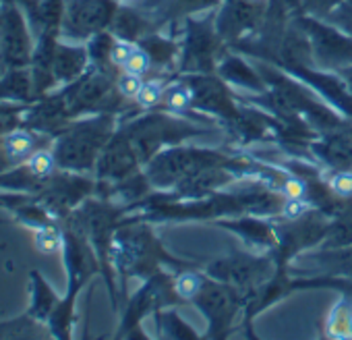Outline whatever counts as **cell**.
I'll use <instances>...</instances> for the list:
<instances>
[{
  "instance_id": "cell-1",
  "label": "cell",
  "mask_w": 352,
  "mask_h": 340,
  "mask_svg": "<svg viewBox=\"0 0 352 340\" xmlns=\"http://www.w3.org/2000/svg\"><path fill=\"white\" fill-rule=\"evenodd\" d=\"M112 131L114 118L108 112L67 125L52 143L56 166L69 173H87L98 164L100 153L112 139Z\"/></svg>"
},
{
  "instance_id": "cell-2",
  "label": "cell",
  "mask_w": 352,
  "mask_h": 340,
  "mask_svg": "<svg viewBox=\"0 0 352 340\" xmlns=\"http://www.w3.org/2000/svg\"><path fill=\"white\" fill-rule=\"evenodd\" d=\"M60 96L71 118H77L85 112H110L120 94L116 89V81H112L108 71L94 69L81 75L77 81L65 85V89H60Z\"/></svg>"
},
{
  "instance_id": "cell-3",
  "label": "cell",
  "mask_w": 352,
  "mask_h": 340,
  "mask_svg": "<svg viewBox=\"0 0 352 340\" xmlns=\"http://www.w3.org/2000/svg\"><path fill=\"white\" fill-rule=\"evenodd\" d=\"M222 156L208 149H193V147H176L170 149L149 162L147 179L155 187H170L181 183L187 177L199 173L201 168L222 164Z\"/></svg>"
},
{
  "instance_id": "cell-4",
  "label": "cell",
  "mask_w": 352,
  "mask_h": 340,
  "mask_svg": "<svg viewBox=\"0 0 352 340\" xmlns=\"http://www.w3.org/2000/svg\"><path fill=\"white\" fill-rule=\"evenodd\" d=\"M298 25L311 42L315 65L323 69H342L352 65V36L317 17H300Z\"/></svg>"
},
{
  "instance_id": "cell-5",
  "label": "cell",
  "mask_w": 352,
  "mask_h": 340,
  "mask_svg": "<svg viewBox=\"0 0 352 340\" xmlns=\"http://www.w3.org/2000/svg\"><path fill=\"white\" fill-rule=\"evenodd\" d=\"M116 5L112 0H71L63 21V34L71 40H87L110 28Z\"/></svg>"
},
{
  "instance_id": "cell-6",
  "label": "cell",
  "mask_w": 352,
  "mask_h": 340,
  "mask_svg": "<svg viewBox=\"0 0 352 340\" xmlns=\"http://www.w3.org/2000/svg\"><path fill=\"white\" fill-rule=\"evenodd\" d=\"M34 56V44L21 13L15 7H7L0 17V65L5 71L30 67Z\"/></svg>"
},
{
  "instance_id": "cell-7",
  "label": "cell",
  "mask_w": 352,
  "mask_h": 340,
  "mask_svg": "<svg viewBox=\"0 0 352 340\" xmlns=\"http://www.w3.org/2000/svg\"><path fill=\"white\" fill-rule=\"evenodd\" d=\"M267 272H270V262L247 257V255H234V257L216 259L208 268V274L212 278L222 280L224 284H230L236 290L259 284L261 280H265Z\"/></svg>"
},
{
  "instance_id": "cell-8",
  "label": "cell",
  "mask_w": 352,
  "mask_h": 340,
  "mask_svg": "<svg viewBox=\"0 0 352 340\" xmlns=\"http://www.w3.org/2000/svg\"><path fill=\"white\" fill-rule=\"evenodd\" d=\"M265 9L267 5L251 3V0H226V5L216 17V30L220 38L234 40L241 34L263 25Z\"/></svg>"
},
{
  "instance_id": "cell-9",
  "label": "cell",
  "mask_w": 352,
  "mask_h": 340,
  "mask_svg": "<svg viewBox=\"0 0 352 340\" xmlns=\"http://www.w3.org/2000/svg\"><path fill=\"white\" fill-rule=\"evenodd\" d=\"M236 288L216 282H204L201 293L197 295V305L206 311L212 326L222 330L228 328L232 315L236 313Z\"/></svg>"
},
{
  "instance_id": "cell-10",
  "label": "cell",
  "mask_w": 352,
  "mask_h": 340,
  "mask_svg": "<svg viewBox=\"0 0 352 340\" xmlns=\"http://www.w3.org/2000/svg\"><path fill=\"white\" fill-rule=\"evenodd\" d=\"M218 30H210L206 23H193L187 36V67L195 71L212 69L218 50Z\"/></svg>"
},
{
  "instance_id": "cell-11",
  "label": "cell",
  "mask_w": 352,
  "mask_h": 340,
  "mask_svg": "<svg viewBox=\"0 0 352 340\" xmlns=\"http://www.w3.org/2000/svg\"><path fill=\"white\" fill-rule=\"evenodd\" d=\"M89 61H91L89 59V50L85 46H77V44H56L54 63H52V71H54L56 83L69 85V83L77 81L81 75L87 73Z\"/></svg>"
},
{
  "instance_id": "cell-12",
  "label": "cell",
  "mask_w": 352,
  "mask_h": 340,
  "mask_svg": "<svg viewBox=\"0 0 352 340\" xmlns=\"http://www.w3.org/2000/svg\"><path fill=\"white\" fill-rule=\"evenodd\" d=\"M34 92V77L30 67L21 69H9L0 77V102L11 104H32L36 102Z\"/></svg>"
},
{
  "instance_id": "cell-13",
  "label": "cell",
  "mask_w": 352,
  "mask_h": 340,
  "mask_svg": "<svg viewBox=\"0 0 352 340\" xmlns=\"http://www.w3.org/2000/svg\"><path fill=\"white\" fill-rule=\"evenodd\" d=\"M191 87H193V94H195V102L206 108V110H212V112H220L224 116H230L234 118L239 112L236 108L232 106L226 89H222V85L214 79H208V77H195L189 81Z\"/></svg>"
},
{
  "instance_id": "cell-14",
  "label": "cell",
  "mask_w": 352,
  "mask_h": 340,
  "mask_svg": "<svg viewBox=\"0 0 352 340\" xmlns=\"http://www.w3.org/2000/svg\"><path fill=\"white\" fill-rule=\"evenodd\" d=\"M315 151L329 166L338 170H352V133H331L315 145Z\"/></svg>"
},
{
  "instance_id": "cell-15",
  "label": "cell",
  "mask_w": 352,
  "mask_h": 340,
  "mask_svg": "<svg viewBox=\"0 0 352 340\" xmlns=\"http://www.w3.org/2000/svg\"><path fill=\"white\" fill-rule=\"evenodd\" d=\"M58 301L60 299L56 297L52 286L44 280V276L38 270H34L32 272V305H30L28 313L44 323L56 309Z\"/></svg>"
},
{
  "instance_id": "cell-16",
  "label": "cell",
  "mask_w": 352,
  "mask_h": 340,
  "mask_svg": "<svg viewBox=\"0 0 352 340\" xmlns=\"http://www.w3.org/2000/svg\"><path fill=\"white\" fill-rule=\"evenodd\" d=\"M110 28H112V34L116 38L129 40V42H137L149 32L147 19L141 13L133 11V9H118L112 23H110Z\"/></svg>"
},
{
  "instance_id": "cell-17",
  "label": "cell",
  "mask_w": 352,
  "mask_h": 340,
  "mask_svg": "<svg viewBox=\"0 0 352 340\" xmlns=\"http://www.w3.org/2000/svg\"><path fill=\"white\" fill-rule=\"evenodd\" d=\"M42 336H46L42 321H38L30 313L0 321V338L3 340H7V338H42Z\"/></svg>"
},
{
  "instance_id": "cell-18",
  "label": "cell",
  "mask_w": 352,
  "mask_h": 340,
  "mask_svg": "<svg viewBox=\"0 0 352 340\" xmlns=\"http://www.w3.org/2000/svg\"><path fill=\"white\" fill-rule=\"evenodd\" d=\"M220 73H222L226 79H230V81H234V83H241V85H245V87H253V89H261V87H263L261 81H259V77H257L241 59H228V61L220 67Z\"/></svg>"
},
{
  "instance_id": "cell-19",
  "label": "cell",
  "mask_w": 352,
  "mask_h": 340,
  "mask_svg": "<svg viewBox=\"0 0 352 340\" xmlns=\"http://www.w3.org/2000/svg\"><path fill=\"white\" fill-rule=\"evenodd\" d=\"M63 241H65L63 239V226H58V224H50V226L34 231V245L44 255L58 253L63 247Z\"/></svg>"
},
{
  "instance_id": "cell-20",
  "label": "cell",
  "mask_w": 352,
  "mask_h": 340,
  "mask_svg": "<svg viewBox=\"0 0 352 340\" xmlns=\"http://www.w3.org/2000/svg\"><path fill=\"white\" fill-rule=\"evenodd\" d=\"M329 336L333 338H350L352 336V307L342 303L333 309L329 319Z\"/></svg>"
},
{
  "instance_id": "cell-21",
  "label": "cell",
  "mask_w": 352,
  "mask_h": 340,
  "mask_svg": "<svg viewBox=\"0 0 352 340\" xmlns=\"http://www.w3.org/2000/svg\"><path fill=\"white\" fill-rule=\"evenodd\" d=\"M193 102H195V94H193L191 83H179L172 89H168V94H166V106L176 112L187 110Z\"/></svg>"
},
{
  "instance_id": "cell-22",
  "label": "cell",
  "mask_w": 352,
  "mask_h": 340,
  "mask_svg": "<svg viewBox=\"0 0 352 340\" xmlns=\"http://www.w3.org/2000/svg\"><path fill=\"white\" fill-rule=\"evenodd\" d=\"M166 96V89H164V83L160 79H149V81H143L135 102L137 106L141 108H153L162 102V98Z\"/></svg>"
},
{
  "instance_id": "cell-23",
  "label": "cell",
  "mask_w": 352,
  "mask_h": 340,
  "mask_svg": "<svg viewBox=\"0 0 352 340\" xmlns=\"http://www.w3.org/2000/svg\"><path fill=\"white\" fill-rule=\"evenodd\" d=\"M204 282H206V280H204L199 274L183 272V274L176 276V280H174V290L179 293L183 299L191 301V299H197V295H199L201 288H204Z\"/></svg>"
},
{
  "instance_id": "cell-24",
  "label": "cell",
  "mask_w": 352,
  "mask_h": 340,
  "mask_svg": "<svg viewBox=\"0 0 352 340\" xmlns=\"http://www.w3.org/2000/svg\"><path fill=\"white\" fill-rule=\"evenodd\" d=\"M327 23L336 25L338 30L346 32L348 36H352V0H344L340 7H336L327 17Z\"/></svg>"
},
{
  "instance_id": "cell-25",
  "label": "cell",
  "mask_w": 352,
  "mask_h": 340,
  "mask_svg": "<svg viewBox=\"0 0 352 340\" xmlns=\"http://www.w3.org/2000/svg\"><path fill=\"white\" fill-rule=\"evenodd\" d=\"M141 85H143V77L135 75V73H129L124 69L116 77V89H118L120 98H124V100H135L139 89H141Z\"/></svg>"
},
{
  "instance_id": "cell-26",
  "label": "cell",
  "mask_w": 352,
  "mask_h": 340,
  "mask_svg": "<svg viewBox=\"0 0 352 340\" xmlns=\"http://www.w3.org/2000/svg\"><path fill=\"white\" fill-rule=\"evenodd\" d=\"M135 48H137V44H135V42L114 38L112 48H110V56H108L110 65H112L114 69H124V65H126V61L131 59V54H133V50H135Z\"/></svg>"
},
{
  "instance_id": "cell-27",
  "label": "cell",
  "mask_w": 352,
  "mask_h": 340,
  "mask_svg": "<svg viewBox=\"0 0 352 340\" xmlns=\"http://www.w3.org/2000/svg\"><path fill=\"white\" fill-rule=\"evenodd\" d=\"M280 212H282V216L288 222H296L302 216H307L309 212H313V204L307 202V198H300V200H284Z\"/></svg>"
},
{
  "instance_id": "cell-28",
  "label": "cell",
  "mask_w": 352,
  "mask_h": 340,
  "mask_svg": "<svg viewBox=\"0 0 352 340\" xmlns=\"http://www.w3.org/2000/svg\"><path fill=\"white\" fill-rule=\"evenodd\" d=\"M329 191L336 198L352 200V170H338L329 179Z\"/></svg>"
},
{
  "instance_id": "cell-29",
  "label": "cell",
  "mask_w": 352,
  "mask_h": 340,
  "mask_svg": "<svg viewBox=\"0 0 352 340\" xmlns=\"http://www.w3.org/2000/svg\"><path fill=\"white\" fill-rule=\"evenodd\" d=\"M151 54L147 52V48L145 46H137L135 50H133V54H131V59L126 61V65H124V71H129V73H135V75H145L149 69H151Z\"/></svg>"
},
{
  "instance_id": "cell-30",
  "label": "cell",
  "mask_w": 352,
  "mask_h": 340,
  "mask_svg": "<svg viewBox=\"0 0 352 340\" xmlns=\"http://www.w3.org/2000/svg\"><path fill=\"white\" fill-rule=\"evenodd\" d=\"M344 0H302V11L311 17L325 19L336 7H340Z\"/></svg>"
},
{
  "instance_id": "cell-31",
  "label": "cell",
  "mask_w": 352,
  "mask_h": 340,
  "mask_svg": "<svg viewBox=\"0 0 352 340\" xmlns=\"http://www.w3.org/2000/svg\"><path fill=\"white\" fill-rule=\"evenodd\" d=\"M282 198L284 200H300L309 195V183L302 177H288L282 181Z\"/></svg>"
},
{
  "instance_id": "cell-32",
  "label": "cell",
  "mask_w": 352,
  "mask_h": 340,
  "mask_svg": "<svg viewBox=\"0 0 352 340\" xmlns=\"http://www.w3.org/2000/svg\"><path fill=\"white\" fill-rule=\"evenodd\" d=\"M32 198V193H21V191H9V193H0V208H7L13 212L21 204H25Z\"/></svg>"
},
{
  "instance_id": "cell-33",
  "label": "cell",
  "mask_w": 352,
  "mask_h": 340,
  "mask_svg": "<svg viewBox=\"0 0 352 340\" xmlns=\"http://www.w3.org/2000/svg\"><path fill=\"white\" fill-rule=\"evenodd\" d=\"M336 266L338 270H342L344 274L352 276V247L348 245L346 249H342L340 253H336Z\"/></svg>"
},
{
  "instance_id": "cell-34",
  "label": "cell",
  "mask_w": 352,
  "mask_h": 340,
  "mask_svg": "<svg viewBox=\"0 0 352 340\" xmlns=\"http://www.w3.org/2000/svg\"><path fill=\"white\" fill-rule=\"evenodd\" d=\"M251 3H259V5H267V0H251Z\"/></svg>"
},
{
  "instance_id": "cell-35",
  "label": "cell",
  "mask_w": 352,
  "mask_h": 340,
  "mask_svg": "<svg viewBox=\"0 0 352 340\" xmlns=\"http://www.w3.org/2000/svg\"><path fill=\"white\" fill-rule=\"evenodd\" d=\"M0 249H5V245H0Z\"/></svg>"
}]
</instances>
